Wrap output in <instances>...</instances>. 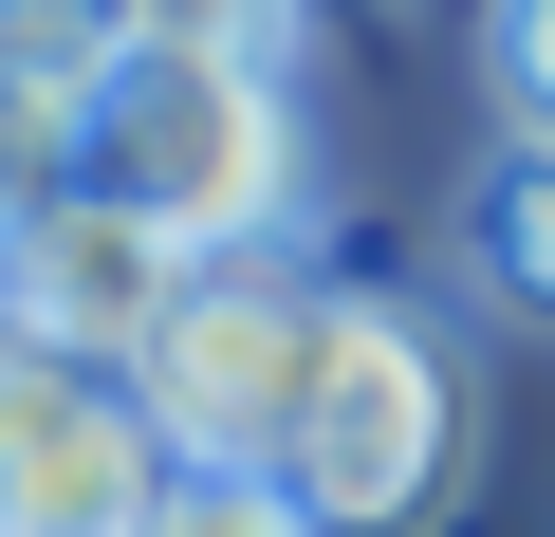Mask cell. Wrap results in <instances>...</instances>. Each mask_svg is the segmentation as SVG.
Wrapping results in <instances>:
<instances>
[{
  "mask_svg": "<svg viewBox=\"0 0 555 537\" xmlns=\"http://www.w3.org/2000/svg\"><path fill=\"white\" fill-rule=\"evenodd\" d=\"M334 316H352V279L315 241H222L204 279L167 297V334H149V426H167V463L185 482H297V426H315V371H334Z\"/></svg>",
  "mask_w": 555,
  "mask_h": 537,
  "instance_id": "6da1fadb",
  "label": "cell"
},
{
  "mask_svg": "<svg viewBox=\"0 0 555 537\" xmlns=\"http://www.w3.org/2000/svg\"><path fill=\"white\" fill-rule=\"evenodd\" d=\"M75 186L130 204V222H167L185 259H222V241H297V204H315V112H297V75L112 56V93H93V130H75Z\"/></svg>",
  "mask_w": 555,
  "mask_h": 537,
  "instance_id": "7a4b0ae2",
  "label": "cell"
},
{
  "mask_svg": "<svg viewBox=\"0 0 555 537\" xmlns=\"http://www.w3.org/2000/svg\"><path fill=\"white\" fill-rule=\"evenodd\" d=\"M463 445H481V371H463L444 297L352 279L334 371H315V426H297V500H315L334 537H426V519L463 500Z\"/></svg>",
  "mask_w": 555,
  "mask_h": 537,
  "instance_id": "3957f363",
  "label": "cell"
},
{
  "mask_svg": "<svg viewBox=\"0 0 555 537\" xmlns=\"http://www.w3.org/2000/svg\"><path fill=\"white\" fill-rule=\"evenodd\" d=\"M167 426L130 371H75V353H0V537H149L167 519Z\"/></svg>",
  "mask_w": 555,
  "mask_h": 537,
  "instance_id": "277c9868",
  "label": "cell"
},
{
  "mask_svg": "<svg viewBox=\"0 0 555 537\" xmlns=\"http://www.w3.org/2000/svg\"><path fill=\"white\" fill-rule=\"evenodd\" d=\"M185 279H204V259H185L167 222L93 204V186H56L20 241H0V316H20L38 353H75V371H149V334H167Z\"/></svg>",
  "mask_w": 555,
  "mask_h": 537,
  "instance_id": "5b68a950",
  "label": "cell"
},
{
  "mask_svg": "<svg viewBox=\"0 0 555 537\" xmlns=\"http://www.w3.org/2000/svg\"><path fill=\"white\" fill-rule=\"evenodd\" d=\"M444 279L518 334H555V149H481L444 204Z\"/></svg>",
  "mask_w": 555,
  "mask_h": 537,
  "instance_id": "8992f818",
  "label": "cell"
},
{
  "mask_svg": "<svg viewBox=\"0 0 555 537\" xmlns=\"http://www.w3.org/2000/svg\"><path fill=\"white\" fill-rule=\"evenodd\" d=\"M130 56H204V75H297L315 0H112Z\"/></svg>",
  "mask_w": 555,
  "mask_h": 537,
  "instance_id": "52a82bcc",
  "label": "cell"
},
{
  "mask_svg": "<svg viewBox=\"0 0 555 537\" xmlns=\"http://www.w3.org/2000/svg\"><path fill=\"white\" fill-rule=\"evenodd\" d=\"M75 130H93V93H75V75H20V56H0V241L75 186Z\"/></svg>",
  "mask_w": 555,
  "mask_h": 537,
  "instance_id": "ba28073f",
  "label": "cell"
},
{
  "mask_svg": "<svg viewBox=\"0 0 555 537\" xmlns=\"http://www.w3.org/2000/svg\"><path fill=\"white\" fill-rule=\"evenodd\" d=\"M481 112L500 149H555V0H481Z\"/></svg>",
  "mask_w": 555,
  "mask_h": 537,
  "instance_id": "9c48e42d",
  "label": "cell"
},
{
  "mask_svg": "<svg viewBox=\"0 0 555 537\" xmlns=\"http://www.w3.org/2000/svg\"><path fill=\"white\" fill-rule=\"evenodd\" d=\"M149 537H334V519H315L297 482H167V519H149Z\"/></svg>",
  "mask_w": 555,
  "mask_h": 537,
  "instance_id": "30bf717a",
  "label": "cell"
},
{
  "mask_svg": "<svg viewBox=\"0 0 555 537\" xmlns=\"http://www.w3.org/2000/svg\"><path fill=\"white\" fill-rule=\"evenodd\" d=\"M0 353H20V316H0Z\"/></svg>",
  "mask_w": 555,
  "mask_h": 537,
  "instance_id": "8fae6325",
  "label": "cell"
}]
</instances>
